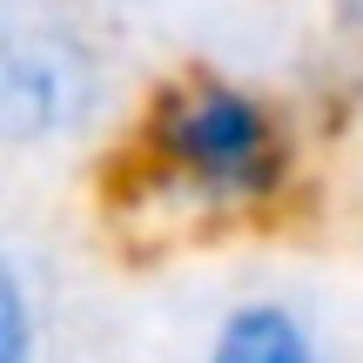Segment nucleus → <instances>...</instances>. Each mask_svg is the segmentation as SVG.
<instances>
[{"mask_svg":"<svg viewBox=\"0 0 363 363\" xmlns=\"http://www.w3.org/2000/svg\"><path fill=\"white\" fill-rule=\"evenodd\" d=\"M310 189V128L283 88L189 61L135 94L115 142V208L155 235L269 229Z\"/></svg>","mask_w":363,"mask_h":363,"instance_id":"1","label":"nucleus"},{"mask_svg":"<svg viewBox=\"0 0 363 363\" xmlns=\"http://www.w3.org/2000/svg\"><path fill=\"white\" fill-rule=\"evenodd\" d=\"M135 94L128 48L101 7L0 0V162L61 169L115 155Z\"/></svg>","mask_w":363,"mask_h":363,"instance_id":"2","label":"nucleus"},{"mask_svg":"<svg viewBox=\"0 0 363 363\" xmlns=\"http://www.w3.org/2000/svg\"><path fill=\"white\" fill-rule=\"evenodd\" d=\"M189 363H343V350L310 296L283 283H249L208 310Z\"/></svg>","mask_w":363,"mask_h":363,"instance_id":"3","label":"nucleus"},{"mask_svg":"<svg viewBox=\"0 0 363 363\" xmlns=\"http://www.w3.org/2000/svg\"><path fill=\"white\" fill-rule=\"evenodd\" d=\"M61 343V289L21 229L0 222V363H54Z\"/></svg>","mask_w":363,"mask_h":363,"instance_id":"4","label":"nucleus"},{"mask_svg":"<svg viewBox=\"0 0 363 363\" xmlns=\"http://www.w3.org/2000/svg\"><path fill=\"white\" fill-rule=\"evenodd\" d=\"M323 21H330V40L363 54V0H323Z\"/></svg>","mask_w":363,"mask_h":363,"instance_id":"5","label":"nucleus"},{"mask_svg":"<svg viewBox=\"0 0 363 363\" xmlns=\"http://www.w3.org/2000/svg\"><path fill=\"white\" fill-rule=\"evenodd\" d=\"M81 7H101V0H81Z\"/></svg>","mask_w":363,"mask_h":363,"instance_id":"6","label":"nucleus"}]
</instances>
